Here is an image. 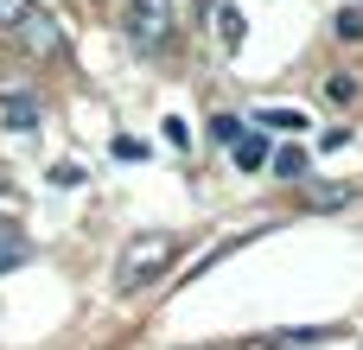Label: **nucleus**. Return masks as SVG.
Wrapping results in <instances>:
<instances>
[{"label": "nucleus", "mask_w": 363, "mask_h": 350, "mask_svg": "<svg viewBox=\"0 0 363 350\" xmlns=\"http://www.w3.org/2000/svg\"><path fill=\"white\" fill-rule=\"evenodd\" d=\"M179 261V236L172 230H140L128 249H121V261H115V281L134 293V287H147V281H160L166 268Z\"/></svg>", "instance_id": "1"}, {"label": "nucleus", "mask_w": 363, "mask_h": 350, "mask_svg": "<svg viewBox=\"0 0 363 350\" xmlns=\"http://www.w3.org/2000/svg\"><path fill=\"white\" fill-rule=\"evenodd\" d=\"M172 13H179V0H128V38L134 45H160L172 32Z\"/></svg>", "instance_id": "2"}, {"label": "nucleus", "mask_w": 363, "mask_h": 350, "mask_svg": "<svg viewBox=\"0 0 363 350\" xmlns=\"http://www.w3.org/2000/svg\"><path fill=\"white\" fill-rule=\"evenodd\" d=\"M19 261H26V236H19L13 223H0V274H6V268H19Z\"/></svg>", "instance_id": "3"}, {"label": "nucleus", "mask_w": 363, "mask_h": 350, "mask_svg": "<svg viewBox=\"0 0 363 350\" xmlns=\"http://www.w3.org/2000/svg\"><path fill=\"white\" fill-rule=\"evenodd\" d=\"M325 332H281V338H262L255 350H306V344H319Z\"/></svg>", "instance_id": "4"}, {"label": "nucleus", "mask_w": 363, "mask_h": 350, "mask_svg": "<svg viewBox=\"0 0 363 350\" xmlns=\"http://www.w3.org/2000/svg\"><path fill=\"white\" fill-rule=\"evenodd\" d=\"M217 38H223V51H236V45H242V13H236V6H223V13H217Z\"/></svg>", "instance_id": "5"}, {"label": "nucleus", "mask_w": 363, "mask_h": 350, "mask_svg": "<svg viewBox=\"0 0 363 350\" xmlns=\"http://www.w3.org/2000/svg\"><path fill=\"white\" fill-rule=\"evenodd\" d=\"M32 13H38V0H0V26H6V32H19Z\"/></svg>", "instance_id": "6"}, {"label": "nucleus", "mask_w": 363, "mask_h": 350, "mask_svg": "<svg viewBox=\"0 0 363 350\" xmlns=\"http://www.w3.org/2000/svg\"><path fill=\"white\" fill-rule=\"evenodd\" d=\"M6 128H13V134L38 128V102H13V108H6Z\"/></svg>", "instance_id": "7"}, {"label": "nucleus", "mask_w": 363, "mask_h": 350, "mask_svg": "<svg viewBox=\"0 0 363 350\" xmlns=\"http://www.w3.org/2000/svg\"><path fill=\"white\" fill-rule=\"evenodd\" d=\"M211 134H217V147H236V140H242V121H236V115H217Z\"/></svg>", "instance_id": "8"}, {"label": "nucleus", "mask_w": 363, "mask_h": 350, "mask_svg": "<svg viewBox=\"0 0 363 350\" xmlns=\"http://www.w3.org/2000/svg\"><path fill=\"white\" fill-rule=\"evenodd\" d=\"M274 172H281V179H300V172H306V153H300V147H287V153L274 159Z\"/></svg>", "instance_id": "9"}, {"label": "nucleus", "mask_w": 363, "mask_h": 350, "mask_svg": "<svg viewBox=\"0 0 363 350\" xmlns=\"http://www.w3.org/2000/svg\"><path fill=\"white\" fill-rule=\"evenodd\" d=\"M338 38H363V6H345L338 13Z\"/></svg>", "instance_id": "10"}, {"label": "nucleus", "mask_w": 363, "mask_h": 350, "mask_svg": "<svg viewBox=\"0 0 363 350\" xmlns=\"http://www.w3.org/2000/svg\"><path fill=\"white\" fill-rule=\"evenodd\" d=\"M262 159H268L262 140H236V166H262Z\"/></svg>", "instance_id": "11"}, {"label": "nucleus", "mask_w": 363, "mask_h": 350, "mask_svg": "<svg viewBox=\"0 0 363 350\" xmlns=\"http://www.w3.org/2000/svg\"><path fill=\"white\" fill-rule=\"evenodd\" d=\"M332 102H357V77H332Z\"/></svg>", "instance_id": "12"}]
</instances>
